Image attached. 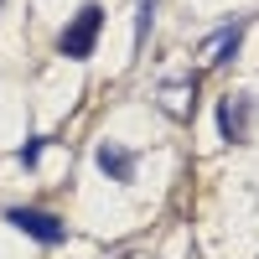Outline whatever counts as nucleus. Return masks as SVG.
Wrapping results in <instances>:
<instances>
[{"label": "nucleus", "mask_w": 259, "mask_h": 259, "mask_svg": "<svg viewBox=\"0 0 259 259\" xmlns=\"http://www.w3.org/2000/svg\"><path fill=\"white\" fill-rule=\"evenodd\" d=\"M99 31H104V6H83L68 26L57 31V52L62 57H73V62H83V57H94V47H99Z\"/></svg>", "instance_id": "f257e3e1"}, {"label": "nucleus", "mask_w": 259, "mask_h": 259, "mask_svg": "<svg viewBox=\"0 0 259 259\" xmlns=\"http://www.w3.org/2000/svg\"><path fill=\"white\" fill-rule=\"evenodd\" d=\"M6 223H11V228H21L26 239L47 244V249L68 239V223H62L57 212H41V207H11V212H6Z\"/></svg>", "instance_id": "f03ea898"}, {"label": "nucleus", "mask_w": 259, "mask_h": 259, "mask_svg": "<svg viewBox=\"0 0 259 259\" xmlns=\"http://www.w3.org/2000/svg\"><path fill=\"white\" fill-rule=\"evenodd\" d=\"M218 130H223V140H249V130H254V99L249 94H228L218 104Z\"/></svg>", "instance_id": "7ed1b4c3"}, {"label": "nucleus", "mask_w": 259, "mask_h": 259, "mask_svg": "<svg viewBox=\"0 0 259 259\" xmlns=\"http://www.w3.org/2000/svg\"><path fill=\"white\" fill-rule=\"evenodd\" d=\"M156 99H161V109L171 114V119H192L197 114V78H166L161 89H156Z\"/></svg>", "instance_id": "20e7f679"}, {"label": "nucleus", "mask_w": 259, "mask_h": 259, "mask_svg": "<svg viewBox=\"0 0 259 259\" xmlns=\"http://www.w3.org/2000/svg\"><path fill=\"white\" fill-rule=\"evenodd\" d=\"M94 161H99V171L109 182H135V150H119L114 140H104L99 150H94Z\"/></svg>", "instance_id": "39448f33"}, {"label": "nucleus", "mask_w": 259, "mask_h": 259, "mask_svg": "<svg viewBox=\"0 0 259 259\" xmlns=\"http://www.w3.org/2000/svg\"><path fill=\"white\" fill-rule=\"evenodd\" d=\"M244 26H249V21H233L228 31H218V36L207 41V62H212V68L233 62V52H239V41H244Z\"/></svg>", "instance_id": "423d86ee"}, {"label": "nucleus", "mask_w": 259, "mask_h": 259, "mask_svg": "<svg viewBox=\"0 0 259 259\" xmlns=\"http://www.w3.org/2000/svg\"><path fill=\"white\" fill-rule=\"evenodd\" d=\"M36 156H41V140H26V145H21V166H36Z\"/></svg>", "instance_id": "0eeeda50"}]
</instances>
